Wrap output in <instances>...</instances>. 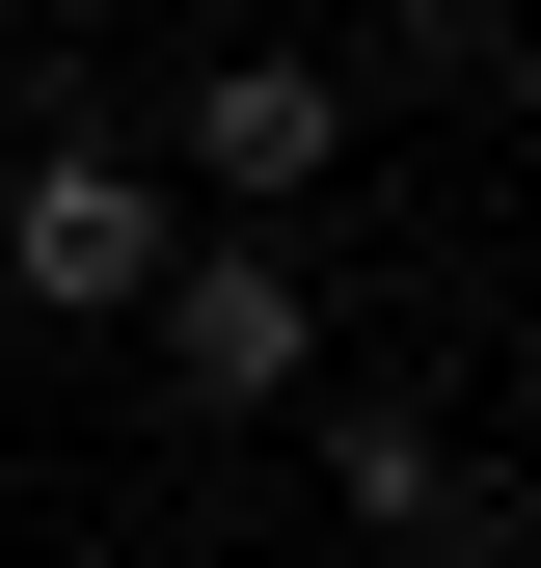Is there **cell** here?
Returning a JSON list of instances; mask_svg holds the SVG:
<instances>
[{"label": "cell", "instance_id": "6", "mask_svg": "<svg viewBox=\"0 0 541 568\" xmlns=\"http://www.w3.org/2000/svg\"><path fill=\"white\" fill-rule=\"evenodd\" d=\"M0 568H28V541H0Z\"/></svg>", "mask_w": 541, "mask_h": 568}, {"label": "cell", "instance_id": "2", "mask_svg": "<svg viewBox=\"0 0 541 568\" xmlns=\"http://www.w3.org/2000/svg\"><path fill=\"white\" fill-rule=\"evenodd\" d=\"M163 244H190V190L135 163V135H28V163H0V298L135 325V298H163Z\"/></svg>", "mask_w": 541, "mask_h": 568}, {"label": "cell", "instance_id": "1", "mask_svg": "<svg viewBox=\"0 0 541 568\" xmlns=\"http://www.w3.org/2000/svg\"><path fill=\"white\" fill-rule=\"evenodd\" d=\"M325 271H298V217H217V244H163V298H135V352H163V406H298L325 379Z\"/></svg>", "mask_w": 541, "mask_h": 568}, {"label": "cell", "instance_id": "5", "mask_svg": "<svg viewBox=\"0 0 541 568\" xmlns=\"http://www.w3.org/2000/svg\"><path fill=\"white\" fill-rule=\"evenodd\" d=\"M488 82H514V135H541V28H514V54H488Z\"/></svg>", "mask_w": 541, "mask_h": 568}, {"label": "cell", "instance_id": "3", "mask_svg": "<svg viewBox=\"0 0 541 568\" xmlns=\"http://www.w3.org/2000/svg\"><path fill=\"white\" fill-rule=\"evenodd\" d=\"M325 163H353V82H325V54H217V82H190V190H217V217H298Z\"/></svg>", "mask_w": 541, "mask_h": 568}, {"label": "cell", "instance_id": "4", "mask_svg": "<svg viewBox=\"0 0 541 568\" xmlns=\"http://www.w3.org/2000/svg\"><path fill=\"white\" fill-rule=\"evenodd\" d=\"M325 487H353V515H379L406 568H460V541H514V515H488V487H460V434H433V406H406V379H353V406H325Z\"/></svg>", "mask_w": 541, "mask_h": 568}]
</instances>
